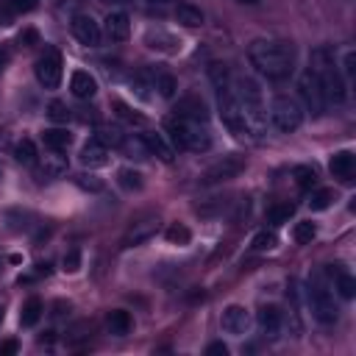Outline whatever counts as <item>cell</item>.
Listing matches in <instances>:
<instances>
[{
	"mask_svg": "<svg viewBox=\"0 0 356 356\" xmlns=\"http://www.w3.org/2000/svg\"><path fill=\"white\" fill-rule=\"evenodd\" d=\"M248 59L256 67V73H262L270 81L290 78L292 70H295V48H292V42H284V39H256V42H251Z\"/></svg>",
	"mask_w": 356,
	"mask_h": 356,
	"instance_id": "obj_1",
	"label": "cell"
},
{
	"mask_svg": "<svg viewBox=\"0 0 356 356\" xmlns=\"http://www.w3.org/2000/svg\"><path fill=\"white\" fill-rule=\"evenodd\" d=\"M309 70L317 75L320 89H323V100H326V103H342V100H345V89H348V87H345V81H342V73H339L337 64H334L331 51L317 48V51L312 53Z\"/></svg>",
	"mask_w": 356,
	"mask_h": 356,
	"instance_id": "obj_2",
	"label": "cell"
},
{
	"mask_svg": "<svg viewBox=\"0 0 356 356\" xmlns=\"http://www.w3.org/2000/svg\"><path fill=\"white\" fill-rule=\"evenodd\" d=\"M164 128H167V134H170L172 145L184 148V150L204 153V150H209V148H212V136H209L206 125H204V123H198V120H187V117L172 114V117H167V120H164Z\"/></svg>",
	"mask_w": 356,
	"mask_h": 356,
	"instance_id": "obj_3",
	"label": "cell"
},
{
	"mask_svg": "<svg viewBox=\"0 0 356 356\" xmlns=\"http://www.w3.org/2000/svg\"><path fill=\"white\" fill-rule=\"evenodd\" d=\"M240 109H242V117H245V125H248V134L259 136L265 131V123H267V114H265V103H262V89L253 78H240L237 81V92H234Z\"/></svg>",
	"mask_w": 356,
	"mask_h": 356,
	"instance_id": "obj_4",
	"label": "cell"
},
{
	"mask_svg": "<svg viewBox=\"0 0 356 356\" xmlns=\"http://www.w3.org/2000/svg\"><path fill=\"white\" fill-rule=\"evenodd\" d=\"M270 120H273V125H276L281 134H292V131H298L301 123H303V109H301V103H298L295 98L278 95V98L273 100V106H270Z\"/></svg>",
	"mask_w": 356,
	"mask_h": 356,
	"instance_id": "obj_5",
	"label": "cell"
},
{
	"mask_svg": "<svg viewBox=\"0 0 356 356\" xmlns=\"http://www.w3.org/2000/svg\"><path fill=\"white\" fill-rule=\"evenodd\" d=\"M309 306H312V314L317 323L323 326H331L337 323V303H334V295L328 292V287L320 281V278H312L309 281Z\"/></svg>",
	"mask_w": 356,
	"mask_h": 356,
	"instance_id": "obj_6",
	"label": "cell"
},
{
	"mask_svg": "<svg viewBox=\"0 0 356 356\" xmlns=\"http://www.w3.org/2000/svg\"><path fill=\"white\" fill-rule=\"evenodd\" d=\"M245 170V159L242 156H223L220 161H215L212 167H206L201 172V184L204 187H212V184H220V181H229V178H237L240 172Z\"/></svg>",
	"mask_w": 356,
	"mask_h": 356,
	"instance_id": "obj_7",
	"label": "cell"
},
{
	"mask_svg": "<svg viewBox=\"0 0 356 356\" xmlns=\"http://www.w3.org/2000/svg\"><path fill=\"white\" fill-rule=\"evenodd\" d=\"M34 73H37V81L45 87V89H56L59 81H62V53L56 48H48L37 64H34Z\"/></svg>",
	"mask_w": 356,
	"mask_h": 356,
	"instance_id": "obj_8",
	"label": "cell"
},
{
	"mask_svg": "<svg viewBox=\"0 0 356 356\" xmlns=\"http://www.w3.org/2000/svg\"><path fill=\"white\" fill-rule=\"evenodd\" d=\"M217 103H220V117L229 125V131L237 136H248V125H245V117H242V109H240L234 92L231 89L217 92Z\"/></svg>",
	"mask_w": 356,
	"mask_h": 356,
	"instance_id": "obj_9",
	"label": "cell"
},
{
	"mask_svg": "<svg viewBox=\"0 0 356 356\" xmlns=\"http://www.w3.org/2000/svg\"><path fill=\"white\" fill-rule=\"evenodd\" d=\"M298 92H301V98H303V103H306V109H309L312 114H320V112L326 109L320 81H317V75H314L312 70H306V73L298 78Z\"/></svg>",
	"mask_w": 356,
	"mask_h": 356,
	"instance_id": "obj_10",
	"label": "cell"
},
{
	"mask_svg": "<svg viewBox=\"0 0 356 356\" xmlns=\"http://www.w3.org/2000/svg\"><path fill=\"white\" fill-rule=\"evenodd\" d=\"M73 37H75L81 45L95 48V45H100V26H98L89 15H75V17H73Z\"/></svg>",
	"mask_w": 356,
	"mask_h": 356,
	"instance_id": "obj_11",
	"label": "cell"
},
{
	"mask_svg": "<svg viewBox=\"0 0 356 356\" xmlns=\"http://www.w3.org/2000/svg\"><path fill=\"white\" fill-rule=\"evenodd\" d=\"M156 229H159V220H156V217H142V220H136V223L128 226V231H125V237H123V245H125V248L142 245V242H148V240L156 234Z\"/></svg>",
	"mask_w": 356,
	"mask_h": 356,
	"instance_id": "obj_12",
	"label": "cell"
},
{
	"mask_svg": "<svg viewBox=\"0 0 356 356\" xmlns=\"http://www.w3.org/2000/svg\"><path fill=\"white\" fill-rule=\"evenodd\" d=\"M328 170H331L334 178H339L342 184H350V181H353V175H356V156H353L350 150H339V153L331 156Z\"/></svg>",
	"mask_w": 356,
	"mask_h": 356,
	"instance_id": "obj_13",
	"label": "cell"
},
{
	"mask_svg": "<svg viewBox=\"0 0 356 356\" xmlns=\"http://www.w3.org/2000/svg\"><path fill=\"white\" fill-rule=\"evenodd\" d=\"M223 328L229 331V334H234V337H240V334H248V328H251V314H248V309L245 306H229L226 312H223Z\"/></svg>",
	"mask_w": 356,
	"mask_h": 356,
	"instance_id": "obj_14",
	"label": "cell"
},
{
	"mask_svg": "<svg viewBox=\"0 0 356 356\" xmlns=\"http://www.w3.org/2000/svg\"><path fill=\"white\" fill-rule=\"evenodd\" d=\"M106 37L112 42H125L131 37V17L125 12H109V17H106Z\"/></svg>",
	"mask_w": 356,
	"mask_h": 356,
	"instance_id": "obj_15",
	"label": "cell"
},
{
	"mask_svg": "<svg viewBox=\"0 0 356 356\" xmlns=\"http://www.w3.org/2000/svg\"><path fill=\"white\" fill-rule=\"evenodd\" d=\"M70 89H73V95H75L78 100H89V98H95V92H98V81H95L87 70H78V73H73V78H70Z\"/></svg>",
	"mask_w": 356,
	"mask_h": 356,
	"instance_id": "obj_16",
	"label": "cell"
},
{
	"mask_svg": "<svg viewBox=\"0 0 356 356\" xmlns=\"http://www.w3.org/2000/svg\"><path fill=\"white\" fill-rule=\"evenodd\" d=\"M81 164L84 167H103L106 161H109V148L106 145H100L98 139H92V142H87L84 148H81Z\"/></svg>",
	"mask_w": 356,
	"mask_h": 356,
	"instance_id": "obj_17",
	"label": "cell"
},
{
	"mask_svg": "<svg viewBox=\"0 0 356 356\" xmlns=\"http://www.w3.org/2000/svg\"><path fill=\"white\" fill-rule=\"evenodd\" d=\"M256 323L265 334H278L281 331V323H284V314L278 306H262L259 314H256Z\"/></svg>",
	"mask_w": 356,
	"mask_h": 356,
	"instance_id": "obj_18",
	"label": "cell"
},
{
	"mask_svg": "<svg viewBox=\"0 0 356 356\" xmlns=\"http://www.w3.org/2000/svg\"><path fill=\"white\" fill-rule=\"evenodd\" d=\"M175 114H178V117H187V120H198V123H204V120H206V106H204V100H201V98L190 95V98H184V100H178Z\"/></svg>",
	"mask_w": 356,
	"mask_h": 356,
	"instance_id": "obj_19",
	"label": "cell"
},
{
	"mask_svg": "<svg viewBox=\"0 0 356 356\" xmlns=\"http://www.w3.org/2000/svg\"><path fill=\"white\" fill-rule=\"evenodd\" d=\"M64 172H67V159L59 150H51L39 164V175L42 178H62Z\"/></svg>",
	"mask_w": 356,
	"mask_h": 356,
	"instance_id": "obj_20",
	"label": "cell"
},
{
	"mask_svg": "<svg viewBox=\"0 0 356 356\" xmlns=\"http://www.w3.org/2000/svg\"><path fill=\"white\" fill-rule=\"evenodd\" d=\"M175 20L181 23L184 28H201L204 26V12L198 6H193V3H178Z\"/></svg>",
	"mask_w": 356,
	"mask_h": 356,
	"instance_id": "obj_21",
	"label": "cell"
},
{
	"mask_svg": "<svg viewBox=\"0 0 356 356\" xmlns=\"http://www.w3.org/2000/svg\"><path fill=\"white\" fill-rule=\"evenodd\" d=\"M142 142H145L148 153L159 156L161 161H172V148L164 142V136H161V134H145V136H142Z\"/></svg>",
	"mask_w": 356,
	"mask_h": 356,
	"instance_id": "obj_22",
	"label": "cell"
},
{
	"mask_svg": "<svg viewBox=\"0 0 356 356\" xmlns=\"http://www.w3.org/2000/svg\"><path fill=\"white\" fill-rule=\"evenodd\" d=\"M42 139H45V145H48L51 150H59V153H64V150L73 145V134L64 131V128H51V131L42 134Z\"/></svg>",
	"mask_w": 356,
	"mask_h": 356,
	"instance_id": "obj_23",
	"label": "cell"
},
{
	"mask_svg": "<svg viewBox=\"0 0 356 356\" xmlns=\"http://www.w3.org/2000/svg\"><path fill=\"white\" fill-rule=\"evenodd\" d=\"M148 48H153V51H164V53H175L178 48H181V42H175V37H170V34H161V31H150L148 34Z\"/></svg>",
	"mask_w": 356,
	"mask_h": 356,
	"instance_id": "obj_24",
	"label": "cell"
},
{
	"mask_svg": "<svg viewBox=\"0 0 356 356\" xmlns=\"http://www.w3.org/2000/svg\"><path fill=\"white\" fill-rule=\"evenodd\" d=\"M42 312H45V303H42L39 298H28V301L23 303L20 323H23V326H37V323H39V317H42Z\"/></svg>",
	"mask_w": 356,
	"mask_h": 356,
	"instance_id": "obj_25",
	"label": "cell"
},
{
	"mask_svg": "<svg viewBox=\"0 0 356 356\" xmlns=\"http://www.w3.org/2000/svg\"><path fill=\"white\" fill-rule=\"evenodd\" d=\"M109 331L112 334H117V337H123V334H128L131 331V326H134V320H131V314L128 312H123V309H114V312H109Z\"/></svg>",
	"mask_w": 356,
	"mask_h": 356,
	"instance_id": "obj_26",
	"label": "cell"
},
{
	"mask_svg": "<svg viewBox=\"0 0 356 356\" xmlns=\"http://www.w3.org/2000/svg\"><path fill=\"white\" fill-rule=\"evenodd\" d=\"M164 237H167L170 245H187V242L193 240V231H190L184 223H170L167 231H164Z\"/></svg>",
	"mask_w": 356,
	"mask_h": 356,
	"instance_id": "obj_27",
	"label": "cell"
},
{
	"mask_svg": "<svg viewBox=\"0 0 356 356\" xmlns=\"http://www.w3.org/2000/svg\"><path fill=\"white\" fill-rule=\"evenodd\" d=\"M112 109H114V114L123 120V123H128V125H145L148 120H145V114H139V112H134L131 106H125L123 100H114L112 103Z\"/></svg>",
	"mask_w": 356,
	"mask_h": 356,
	"instance_id": "obj_28",
	"label": "cell"
},
{
	"mask_svg": "<svg viewBox=\"0 0 356 356\" xmlns=\"http://www.w3.org/2000/svg\"><path fill=\"white\" fill-rule=\"evenodd\" d=\"M95 139H98L100 145H106V148H109V145H112V148H120L125 136H123V131H120L117 125H100L98 134H95Z\"/></svg>",
	"mask_w": 356,
	"mask_h": 356,
	"instance_id": "obj_29",
	"label": "cell"
},
{
	"mask_svg": "<svg viewBox=\"0 0 356 356\" xmlns=\"http://www.w3.org/2000/svg\"><path fill=\"white\" fill-rule=\"evenodd\" d=\"M117 181H120V187L128 190V193L142 190V172H139V170H131V167H123V170L117 172Z\"/></svg>",
	"mask_w": 356,
	"mask_h": 356,
	"instance_id": "obj_30",
	"label": "cell"
},
{
	"mask_svg": "<svg viewBox=\"0 0 356 356\" xmlns=\"http://www.w3.org/2000/svg\"><path fill=\"white\" fill-rule=\"evenodd\" d=\"M292 175H295V184H298L301 190H312V187L317 184V172H314V167L301 164V167L292 170Z\"/></svg>",
	"mask_w": 356,
	"mask_h": 356,
	"instance_id": "obj_31",
	"label": "cell"
},
{
	"mask_svg": "<svg viewBox=\"0 0 356 356\" xmlns=\"http://www.w3.org/2000/svg\"><path fill=\"white\" fill-rule=\"evenodd\" d=\"M278 245V234L276 231H259L256 237H253V242H251V248L256 251V253H265V251H273Z\"/></svg>",
	"mask_w": 356,
	"mask_h": 356,
	"instance_id": "obj_32",
	"label": "cell"
},
{
	"mask_svg": "<svg viewBox=\"0 0 356 356\" xmlns=\"http://www.w3.org/2000/svg\"><path fill=\"white\" fill-rule=\"evenodd\" d=\"M153 87L159 89L161 98H172L175 89H178V84H175V78H172L170 73H156V75H153Z\"/></svg>",
	"mask_w": 356,
	"mask_h": 356,
	"instance_id": "obj_33",
	"label": "cell"
},
{
	"mask_svg": "<svg viewBox=\"0 0 356 356\" xmlns=\"http://www.w3.org/2000/svg\"><path fill=\"white\" fill-rule=\"evenodd\" d=\"M15 159L20 164H34L37 161V145L31 139H20L17 148H15Z\"/></svg>",
	"mask_w": 356,
	"mask_h": 356,
	"instance_id": "obj_34",
	"label": "cell"
},
{
	"mask_svg": "<svg viewBox=\"0 0 356 356\" xmlns=\"http://www.w3.org/2000/svg\"><path fill=\"white\" fill-rule=\"evenodd\" d=\"M292 215H295V204H290V201L276 204V206L267 209V220H270V223H287Z\"/></svg>",
	"mask_w": 356,
	"mask_h": 356,
	"instance_id": "obj_35",
	"label": "cell"
},
{
	"mask_svg": "<svg viewBox=\"0 0 356 356\" xmlns=\"http://www.w3.org/2000/svg\"><path fill=\"white\" fill-rule=\"evenodd\" d=\"M292 237H295L298 245H309V242L317 237V226H314L312 220H303V223H298V226L292 229Z\"/></svg>",
	"mask_w": 356,
	"mask_h": 356,
	"instance_id": "obj_36",
	"label": "cell"
},
{
	"mask_svg": "<svg viewBox=\"0 0 356 356\" xmlns=\"http://www.w3.org/2000/svg\"><path fill=\"white\" fill-rule=\"evenodd\" d=\"M334 204V190H314L312 198H309V209L312 212H323Z\"/></svg>",
	"mask_w": 356,
	"mask_h": 356,
	"instance_id": "obj_37",
	"label": "cell"
},
{
	"mask_svg": "<svg viewBox=\"0 0 356 356\" xmlns=\"http://www.w3.org/2000/svg\"><path fill=\"white\" fill-rule=\"evenodd\" d=\"M334 281H337V292H339L342 298H348V301H350V298L356 295V281H353V276H350V273L337 270V278H334Z\"/></svg>",
	"mask_w": 356,
	"mask_h": 356,
	"instance_id": "obj_38",
	"label": "cell"
},
{
	"mask_svg": "<svg viewBox=\"0 0 356 356\" xmlns=\"http://www.w3.org/2000/svg\"><path fill=\"white\" fill-rule=\"evenodd\" d=\"M209 78H212V84H215V89H217V92H223V89H231L226 64H212V67H209Z\"/></svg>",
	"mask_w": 356,
	"mask_h": 356,
	"instance_id": "obj_39",
	"label": "cell"
},
{
	"mask_svg": "<svg viewBox=\"0 0 356 356\" xmlns=\"http://www.w3.org/2000/svg\"><path fill=\"white\" fill-rule=\"evenodd\" d=\"M48 117H51L53 123H67V120H70V109H67L62 100H53V103L48 106Z\"/></svg>",
	"mask_w": 356,
	"mask_h": 356,
	"instance_id": "obj_40",
	"label": "cell"
},
{
	"mask_svg": "<svg viewBox=\"0 0 356 356\" xmlns=\"http://www.w3.org/2000/svg\"><path fill=\"white\" fill-rule=\"evenodd\" d=\"M120 148H125V153H131V156H136V159H145V156H148V148H145L142 139H123Z\"/></svg>",
	"mask_w": 356,
	"mask_h": 356,
	"instance_id": "obj_41",
	"label": "cell"
},
{
	"mask_svg": "<svg viewBox=\"0 0 356 356\" xmlns=\"http://www.w3.org/2000/svg\"><path fill=\"white\" fill-rule=\"evenodd\" d=\"M62 265H64V270H67V273H78V267H81V251H78V248L67 251Z\"/></svg>",
	"mask_w": 356,
	"mask_h": 356,
	"instance_id": "obj_42",
	"label": "cell"
},
{
	"mask_svg": "<svg viewBox=\"0 0 356 356\" xmlns=\"http://www.w3.org/2000/svg\"><path fill=\"white\" fill-rule=\"evenodd\" d=\"M75 181H78V187H84V190H92V193H100V190H103V181H98L95 175H78Z\"/></svg>",
	"mask_w": 356,
	"mask_h": 356,
	"instance_id": "obj_43",
	"label": "cell"
},
{
	"mask_svg": "<svg viewBox=\"0 0 356 356\" xmlns=\"http://www.w3.org/2000/svg\"><path fill=\"white\" fill-rule=\"evenodd\" d=\"M12 12H31L37 6V0H6Z\"/></svg>",
	"mask_w": 356,
	"mask_h": 356,
	"instance_id": "obj_44",
	"label": "cell"
},
{
	"mask_svg": "<svg viewBox=\"0 0 356 356\" xmlns=\"http://www.w3.org/2000/svg\"><path fill=\"white\" fill-rule=\"evenodd\" d=\"M206 353H209V356H229V345H226V342H212V345L206 348Z\"/></svg>",
	"mask_w": 356,
	"mask_h": 356,
	"instance_id": "obj_45",
	"label": "cell"
},
{
	"mask_svg": "<svg viewBox=\"0 0 356 356\" xmlns=\"http://www.w3.org/2000/svg\"><path fill=\"white\" fill-rule=\"evenodd\" d=\"M9 23H12V12L0 3V26H9Z\"/></svg>",
	"mask_w": 356,
	"mask_h": 356,
	"instance_id": "obj_46",
	"label": "cell"
},
{
	"mask_svg": "<svg viewBox=\"0 0 356 356\" xmlns=\"http://www.w3.org/2000/svg\"><path fill=\"white\" fill-rule=\"evenodd\" d=\"M15 350H17V342H15V339H9V342L0 345V353H15Z\"/></svg>",
	"mask_w": 356,
	"mask_h": 356,
	"instance_id": "obj_47",
	"label": "cell"
},
{
	"mask_svg": "<svg viewBox=\"0 0 356 356\" xmlns=\"http://www.w3.org/2000/svg\"><path fill=\"white\" fill-rule=\"evenodd\" d=\"M20 42H23V45H28V42H37V31H26V34H20Z\"/></svg>",
	"mask_w": 356,
	"mask_h": 356,
	"instance_id": "obj_48",
	"label": "cell"
},
{
	"mask_svg": "<svg viewBox=\"0 0 356 356\" xmlns=\"http://www.w3.org/2000/svg\"><path fill=\"white\" fill-rule=\"evenodd\" d=\"M9 64V51L6 48H0V70H3Z\"/></svg>",
	"mask_w": 356,
	"mask_h": 356,
	"instance_id": "obj_49",
	"label": "cell"
},
{
	"mask_svg": "<svg viewBox=\"0 0 356 356\" xmlns=\"http://www.w3.org/2000/svg\"><path fill=\"white\" fill-rule=\"evenodd\" d=\"M148 3H170V0H148Z\"/></svg>",
	"mask_w": 356,
	"mask_h": 356,
	"instance_id": "obj_50",
	"label": "cell"
},
{
	"mask_svg": "<svg viewBox=\"0 0 356 356\" xmlns=\"http://www.w3.org/2000/svg\"><path fill=\"white\" fill-rule=\"evenodd\" d=\"M240 3H259V0H240Z\"/></svg>",
	"mask_w": 356,
	"mask_h": 356,
	"instance_id": "obj_51",
	"label": "cell"
},
{
	"mask_svg": "<svg viewBox=\"0 0 356 356\" xmlns=\"http://www.w3.org/2000/svg\"><path fill=\"white\" fill-rule=\"evenodd\" d=\"M0 323H3V303H0Z\"/></svg>",
	"mask_w": 356,
	"mask_h": 356,
	"instance_id": "obj_52",
	"label": "cell"
},
{
	"mask_svg": "<svg viewBox=\"0 0 356 356\" xmlns=\"http://www.w3.org/2000/svg\"><path fill=\"white\" fill-rule=\"evenodd\" d=\"M0 270H3V265H0Z\"/></svg>",
	"mask_w": 356,
	"mask_h": 356,
	"instance_id": "obj_53",
	"label": "cell"
}]
</instances>
